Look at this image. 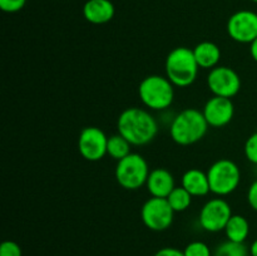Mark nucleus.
I'll return each mask as SVG.
<instances>
[{
    "label": "nucleus",
    "mask_w": 257,
    "mask_h": 256,
    "mask_svg": "<svg viewBox=\"0 0 257 256\" xmlns=\"http://www.w3.org/2000/svg\"><path fill=\"white\" fill-rule=\"evenodd\" d=\"M207 85L213 95L232 98L240 92L241 78L232 68L217 65L208 73Z\"/></svg>",
    "instance_id": "1a4fd4ad"
},
{
    "label": "nucleus",
    "mask_w": 257,
    "mask_h": 256,
    "mask_svg": "<svg viewBox=\"0 0 257 256\" xmlns=\"http://www.w3.org/2000/svg\"><path fill=\"white\" fill-rule=\"evenodd\" d=\"M131 143L125 140L123 136L113 135L108 137V146H107V155H109L113 160L120 161L122 158L127 157L131 153Z\"/></svg>",
    "instance_id": "a211bd4d"
},
{
    "label": "nucleus",
    "mask_w": 257,
    "mask_h": 256,
    "mask_svg": "<svg viewBox=\"0 0 257 256\" xmlns=\"http://www.w3.org/2000/svg\"><path fill=\"white\" fill-rule=\"evenodd\" d=\"M185 256H211V248L202 241H193L183 250Z\"/></svg>",
    "instance_id": "412c9836"
},
{
    "label": "nucleus",
    "mask_w": 257,
    "mask_h": 256,
    "mask_svg": "<svg viewBox=\"0 0 257 256\" xmlns=\"http://www.w3.org/2000/svg\"><path fill=\"white\" fill-rule=\"evenodd\" d=\"M155 256H185V252L176 247H163L158 250Z\"/></svg>",
    "instance_id": "a878e982"
},
{
    "label": "nucleus",
    "mask_w": 257,
    "mask_h": 256,
    "mask_svg": "<svg viewBox=\"0 0 257 256\" xmlns=\"http://www.w3.org/2000/svg\"><path fill=\"white\" fill-rule=\"evenodd\" d=\"M211 192L217 196H227L236 191L241 182V171L233 161L221 158L213 162L207 171Z\"/></svg>",
    "instance_id": "423d86ee"
},
{
    "label": "nucleus",
    "mask_w": 257,
    "mask_h": 256,
    "mask_svg": "<svg viewBox=\"0 0 257 256\" xmlns=\"http://www.w3.org/2000/svg\"><path fill=\"white\" fill-rule=\"evenodd\" d=\"M141 218L150 230L165 231L172 225L175 211L168 203L167 198L151 197L141 208Z\"/></svg>",
    "instance_id": "0eeeda50"
},
{
    "label": "nucleus",
    "mask_w": 257,
    "mask_h": 256,
    "mask_svg": "<svg viewBox=\"0 0 257 256\" xmlns=\"http://www.w3.org/2000/svg\"><path fill=\"white\" fill-rule=\"evenodd\" d=\"M114 5L110 0H88L83 7L84 18L92 24H105L114 17Z\"/></svg>",
    "instance_id": "4468645a"
},
{
    "label": "nucleus",
    "mask_w": 257,
    "mask_h": 256,
    "mask_svg": "<svg viewBox=\"0 0 257 256\" xmlns=\"http://www.w3.org/2000/svg\"><path fill=\"white\" fill-rule=\"evenodd\" d=\"M117 130L132 146H145L152 142L157 136L158 122L148 110L131 107L119 114Z\"/></svg>",
    "instance_id": "f257e3e1"
},
{
    "label": "nucleus",
    "mask_w": 257,
    "mask_h": 256,
    "mask_svg": "<svg viewBox=\"0 0 257 256\" xmlns=\"http://www.w3.org/2000/svg\"><path fill=\"white\" fill-rule=\"evenodd\" d=\"M245 156L251 163L257 165V132L251 135L245 143Z\"/></svg>",
    "instance_id": "4be33fe9"
},
{
    "label": "nucleus",
    "mask_w": 257,
    "mask_h": 256,
    "mask_svg": "<svg viewBox=\"0 0 257 256\" xmlns=\"http://www.w3.org/2000/svg\"><path fill=\"white\" fill-rule=\"evenodd\" d=\"M0 256H23L22 247L14 241H4L0 246Z\"/></svg>",
    "instance_id": "5701e85b"
},
{
    "label": "nucleus",
    "mask_w": 257,
    "mask_h": 256,
    "mask_svg": "<svg viewBox=\"0 0 257 256\" xmlns=\"http://www.w3.org/2000/svg\"><path fill=\"white\" fill-rule=\"evenodd\" d=\"M250 250L245 242H235V241H225L218 245L213 256H248Z\"/></svg>",
    "instance_id": "aec40b11"
},
{
    "label": "nucleus",
    "mask_w": 257,
    "mask_h": 256,
    "mask_svg": "<svg viewBox=\"0 0 257 256\" xmlns=\"http://www.w3.org/2000/svg\"><path fill=\"white\" fill-rule=\"evenodd\" d=\"M252 2H255V3H257V0H252Z\"/></svg>",
    "instance_id": "c756f323"
},
{
    "label": "nucleus",
    "mask_w": 257,
    "mask_h": 256,
    "mask_svg": "<svg viewBox=\"0 0 257 256\" xmlns=\"http://www.w3.org/2000/svg\"><path fill=\"white\" fill-rule=\"evenodd\" d=\"M27 0H0V8L5 13H17L24 8Z\"/></svg>",
    "instance_id": "b1692460"
},
{
    "label": "nucleus",
    "mask_w": 257,
    "mask_h": 256,
    "mask_svg": "<svg viewBox=\"0 0 257 256\" xmlns=\"http://www.w3.org/2000/svg\"><path fill=\"white\" fill-rule=\"evenodd\" d=\"M232 210L223 198H211L200 211V225L208 232H218L225 230L228 220L232 216Z\"/></svg>",
    "instance_id": "6e6552de"
},
{
    "label": "nucleus",
    "mask_w": 257,
    "mask_h": 256,
    "mask_svg": "<svg viewBox=\"0 0 257 256\" xmlns=\"http://www.w3.org/2000/svg\"><path fill=\"white\" fill-rule=\"evenodd\" d=\"M202 113L208 125L213 128H221L227 125L232 120L235 114V105L231 98L213 95L206 102Z\"/></svg>",
    "instance_id": "f8f14e48"
},
{
    "label": "nucleus",
    "mask_w": 257,
    "mask_h": 256,
    "mask_svg": "<svg viewBox=\"0 0 257 256\" xmlns=\"http://www.w3.org/2000/svg\"><path fill=\"white\" fill-rule=\"evenodd\" d=\"M108 137L100 128L85 127L78 138V150L84 160L90 162L100 161L107 155Z\"/></svg>",
    "instance_id": "9d476101"
},
{
    "label": "nucleus",
    "mask_w": 257,
    "mask_h": 256,
    "mask_svg": "<svg viewBox=\"0 0 257 256\" xmlns=\"http://www.w3.org/2000/svg\"><path fill=\"white\" fill-rule=\"evenodd\" d=\"M150 172L146 158L140 153L131 152L127 157L118 161L114 176L120 187L135 191L146 185Z\"/></svg>",
    "instance_id": "39448f33"
},
{
    "label": "nucleus",
    "mask_w": 257,
    "mask_h": 256,
    "mask_svg": "<svg viewBox=\"0 0 257 256\" xmlns=\"http://www.w3.org/2000/svg\"><path fill=\"white\" fill-rule=\"evenodd\" d=\"M255 173H256V176H257V165H256V167H255Z\"/></svg>",
    "instance_id": "c85d7f7f"
},
{
    "label": "nucleus",
    "mask_w": 257,
    "mask_h": 256,
    "mask_svg": "<svg viewBox=\"0 0 257 256\" xmlns=\"http://www.w3.org/2000/svg\"><path fill=\"white\" fill-rule=\"evenodd\" d=\"M247 201H248V205L251 206V208L255 210L257 212V178L252 183H251L250 187H248Z\"/></svg>",
    "instance_id": "393cba45"
},
{
    "label": "nucleus",
    "mask_w": 257,
    "mask_h": 256,
    "mask_svg": "<svg viewBox=\"0 0 257 256\" xmlns=\"http://www.w3.org/2000/svg\"><path fill=\"white\" fill-rule=\"evenodd\" d=\"M250 54L252 59L257 63V38L250 44Z\"/></svg>",
    "instance_id": "bb28decb"
},
{
    "label": "nucleus",
    "mask_w": 257,
    "mask_h": 256,
    "mask_svg": "<svg viewBox=\"0 0 257 256\" xmlns=\"http://www.w3.org/2000/svg\"><path fill=\"white\" fill-rule=\"evenodd\" d=\"M165 69L166 77L175 87L186 88L195 83L200 67L193 54V49L187 47H177L168 53Z\"/></svg>",
    "instance_id": "7ed1b4c3"
},
{
    "label": "nucleus",
    "mask_w": 257,
    "mask_h": 256,
    "mask_svg": "<svg viewBox=\"0 0 257 256\" xmlns=\"http://www.w3.org/2000/svg\"><path fill=\"white\" fill-rule=\"evenodd\" d=\"M250 255L251 256H257V238L251 243L250 247Z\"/></svg>",
    "instance_id": "cd10ccee"
},
{
    "label": "nucleus",
    "mask_w": 257,
    "mask_h": 256,
    "mask_svg": "<svg viewBox=\"0 0 257 256\" xmlns=\"http://www.w3.org/2000/svg\"><path fill=\"white\" fill-rule=\"evenodd\" d=\"M227 240L235 242H245L250 233V223L242 215H232L225 227Z\"/></svg>",
    "instance_id": "f3484780"
},
{
    "label": "nucleus",
    "mask_w": 257,
    "mask_h": 256,
    "mask_svg": "<svg viewBox=\"0 0 257 256\" xmlns=\"http://www.w3.org/2000/svg\"><path fill=\"white\" fill-rule=\"evenodd\" d=\"M175 85L167 77L152 74L146 77L138 87L141 102L151 110H166L175 99Z\"/></svg>",
    "instance_id": "20e7f679"
},
{
    "label": "nucleus",
    "mask_w": 257,
    "mask_h": 256,
    "mask_svg": "<svg viewBox=\"0 0 257 256\" xmlns=\"http://www.w3.org/2000/svg\"><path fill=\"white\" fill-rule=\"evenodd\" d=\"M193 54L198 67L202 69H213L221 59V49L212 42H201L193 48Z\"/></svg>",
    "instance_id": "dca6fc26"
},
{
    "label": "nucleus",
    "mask_w": 257,
    "mask_h": 256,
    "mask_svg": "<svg viewBox=\"0 0 257 256\" xmlns=\"http://www.w3.org/2000/svg\"><path fill=\"white\" fill-rule=\"evenodd\" d=\"M146 187L152 197L167 198L176 187L175 177L166 168H155L150 172Z\"/></svg>",
    "instance_id": "ddd939ff"
},
{
    "label": "nucleus",
    "mask_w": 257,
    "mask_h": 256,
    "mask_svg": "<svg viewBox=\"0 0 257 256\" xmlns=\"http://www.w3.org/2000/svg\"><path fill=\"white\" fill-rule=\"evenodd\" d=\"M227 33L237 43L251 44L257 38V14L251 10H240L231 15Z\"/></svg>",
    "instance_id": "9b49d317"
},
{
    "label": "nucleus",
    "mask_w": 257,
    "mask_h": 256,
    "mask_svg": "<svg viewBox=\"0 0 257 256\" xmlns=\"http://www.w3.org/2000/svg\"><path fill=\"white\" fill-rule=\"evenodd\" d=\"M208 127L210 125L201 110L186 108L172 118L170 135L177 145L190 146L202 140L207 133Z\"/></svg>",
    "instance_id": "f03ea898"
},
{
    "label": "nucleus",
    "mask_w": 257,
    "mask_h": 256,
    "mask_svg": "<svg viewBox=\"0 0 257 256\" xmlns=\"http://www.w3.org/2000/svg\"><path fill=\"white\" fill-rule=\"evenodd\" d=\"M193 196L182 186H176L175 190L168 195L167 201L175 212H183L192 203Z\"/></svg>",
    "instance_id": "6ab92c4d"
},
{
    "label": "nucleus",
    "mask_w": 257,
    "mask_h": 256,
    "mask_svg": "<svg viewBox=\"0 0 257 256\" xmlns=\"http://www.w3.org/2000/svg\"><path fill=\"white\" fill-rule=\"evenodd\" d=\"M182 187L186 188L193 197L206 196L211 192L207 172H203L198 168H190L182 176Z\"/></svg>",
    "instance_id": "2eb2a0df"
}]
</instances>
